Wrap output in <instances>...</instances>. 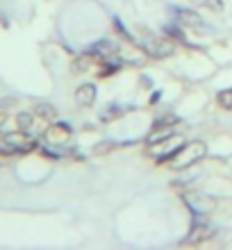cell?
<instances>
[{
  "label": "cell",
  "instance_id": "obj_1",
  "mask_svg": "<svg viewBox=\"0 0 232 250\" xmlns=\"http://www.w3.org/2000/svg\"><path fill=\"white\" fill-rule=\"evenodd\" d=\"M207 155V146L205 141H189L175 152V157L171 162V168L173 171H185V168H191L193 164H198L200 159H205Z\"/></svg>",
  "mask_w": 232,
  "mask_h": 250
},
{
  "label": "cell",
  "instance_id": "obj_2",
  "mask_svg": "<svg viewBox=\"0 0 232 250\" xmlns=\"http://www.w3.org/2000/svg\"><path fill=\"white\" fill-rule=\"evenodd\" d=\"M139 48L146 55L155 57V60H166V57H171V55L175 53V46H173V41L169 39L166 34L164 37H157V34L148 32V30H144V37H141V41H139Z\"/></svg>",
  "mask_w": 232,
  "mask_h": 250
},
{
  "label": "cell",
  "instance_id": "obj_3",
  "mask_svg": "<svg viewBox=\"0 0 232 250\" xmlns=\"http://www.w3.org/2000/svg\"><path fill=\"white\" fill-rule=\"evenodd\" d=\"M37 148V141H34L25 130H16L9 132L0 139V152L2 155H14V152H30Z\"/></svg>",
  "mask_w": 232,
  "mask_h": 250
},
{
  "label": "cell",
  "instance_id": "obj_4",
  "mask_svg": "<svg viewBox=\"0 0 232 250\" xmlns=\"http://www.w3.org/2000/svg\"><path fill=\"white\" fill-rule=\"evenodd\" d=\"M182 146H185L182 144V139H178L175 134H171V137H166L164 141L150 146V152L157 157V164H162V162H169V159L175 157V152H178Z\"/></svg>",
  "mask_w": 232,
  "mask_h": 250
},
{
  "label": "cell",
  "instance_id": "obj_5",
  "mask_svg": "<svg viewBox=\"0 0 232 250\" xmlns=\"http://www.w3.org/2000/svg\"><path fill=\"white\" fill-rule=\"evenodd\" d=\"M71 137H73V127L68 123H64V121L50 123V127L43 132V141L50 146H64L71 141Z\"/></svg>",
  "mask_w": 232,
  "mask_h": 250
},
{
  "label": "cell",
  "instance_id": "obj_6",
  "mask_svg": "<svg viewBox=\"0 0 232 250\" xmlns=\"http://www.w3.org/2000/svg\"><path fill=\"white\" fill-rule=\"evenodd\" d=\"M86 53H91L93 57H100V60H114V57L119 55V46L109 39H100V41H96Z\"/></svg>",
  "mask_w": 232,
  "mask_h": 250
},
{
  "label": "cell",
  "instance_id": "obj_7",
  "mask_svg": "<svg viewBox=\"0 0 232 250\" xmlns=\"http://www.w3.org/2000/svg\"><path fill=\"white\" fill-rule=\"evenodd\" d=\"M214 237V228H210L207 223H193L191 230H189V234H187L185 244H203V241H207V239Z\"/></svg>",
  "mask_w": 232,
  "mask_h": 250
},
{
  "label": "cell",
  "instance_id": "obj_8",
  "mask_svg": "<svg viewBox=\"0 0 232 250\" xmlns=\"http://www.w3.org/2000/svg\"><path fill=\"white\" fill-rule=\"evenodd\" d=\"M96 98H98V89H96V84H91V82L80 84L78 89H75V103H78L80 107H91L93 103H96Z\"/></svg>",
  "mask_w": 232,
  "mask_h": 250
},
{
  "label": "cell",
  "instance_id": "obj_9",
  "mask_svg": "<svg viewBox=\"0 0 232 250\" xmlns=\"http://www.w3.org/2000/svg\"><path fill=\"white\" fill-rule=\"evenodd\" d=\"M175 19H178L180 25H185V27H205L200 14L191 12V9H175Z\"/></svg>",
  "mask_w": 232,
  "mask_h": 250
},
{
  "label": "cell",
  "instance_id": "obj_10",
  "mask_svg": "<svg viewBox=\"0 0 232 250\" xmlns=\"http://www.w3.org/2000/svg\"><path fill=\"white\" fill-rule=\"evenodd\" d=\"M187 205L191 207L193 214H205V211L212 209V200L207 196H198V193H191V196H187Z\"/></svg>",
  "mask_w": 232,
  "mask_h": 250
},
{
  "label": "cell",
  "instance_id": "obj_11",
  "mask_svg": "<svg viewBox=\"0 0 232 250\" xmlns=\"http://www.w3.org/2000/svg\"><path fill=\"white\" fill-rule=\"evenodd\" d=\"M91 60H93V55L91 53H84L82 57H75L73 64H71V68H73V73H84L89 66H91Z\"/></svg>",
  "mask_w": 232,
  "mask_h": 250
},
{
  "label": "cell",
  "instance_id": "obj_12",
  "mask_svg": "<svg viewBox=\"0 0 232 250\" xmlns=\"http://www.w3.org/2000/svg\"><path fill=\"white\" fill-rule=\"evenodd\" d=\"M16 125H19V130H30L34 125V114H30V112H21L19 116H16Z\"/></svg>",
  "mask_w": 232,
  "mask_h": 250
},
{
  "label": "cell",
  "instance_id": "obj_13",
  "mask_svg": "<svg viewBox=\"0 0 232 250\" xmlns=\"http://www.w3.org/2000/svg\"><path fill=\"white\" fill-rule=\"evenodd\" d=\"M34 114H37V116H41V119H46V121H53L55 116H57L55 107L53 105H46V103H43V105H37V107H34Z\"/></svg>",
  "mask_w": 232,
  "mask_h": 250
},
{
  "label": "cell",
  "instance_id": "obj_14",
  "mask_svg": "<svg viewBox=\"0 0 232 250\" xmlns=\"http://www.w3.org/2000/svg\"><path fill=\"white\" fill-rule=\"evenodd\" d=\"M196 7H207L212 12H223V0H191Z\"/></svg>",
  "mask_w": 232,
  "mask_h": 250
},
{
  "label": "cell",
  "instance_id": "obj_15",
  "mask_svg": "<svg viewBox=\"0 0 232 250\" xmlns=\"http://www.w3.org/2000/svg\"><path fill=\"white\" fill-rule=\"evenodd\" d=\"M216 100H219V105L223 107V109H232V86L216 93Z\"/></svg>",
  "mask_w": 232,
  "mask_h": 250
},
{
  "label": "cell",
  "instance_id": "obj_16",
  "mask_svg": "<svg viewBox=\"0 0 232 250\" xmlns=\"http://www.w3.org/2000/svg\"><path fill=\"white\" fill-rule=\"evenodd\" d=\"M121 114H123V107H119V105H109L107 109H103L100 119H103V121H112V119H116V116H121Z\"/></svg>",
  "mask_w": 232,
  "mask_h": 250
},
{
  "label": "cell",
  "instance_id": "obj_17",
  "mask_svg": "<svg viewBox=\"0 0 232 250\" xmlns=\"http://www.w3.org/2000/svg\"><path fill=\"white\" fill-rule=\"evenodd\" d=\"M164 34H166V37H169V39H178L180 41V43H185V34H182V32H180V27H173V25H166L164 27Z\"/></svg>",
  "mask_w": 232,
  "mask_h": 250
},
{
  "label": "cell",
  "instance_id": "obj_18",
  "mask_svg": "<svg viewBox=\"0 0 232 250\" xmlns=\"http://www.w3.org/2000/svg\"><path fill=\"white\" fill-rule=\"evenodd\" d=\"M119 68H121L119 62H114V64H105V71H100V75H103V78H107V75H114V73L119 71Z\"/></svg>",
  "mask_w": 232,
  "mask_h": 250
},
{
  "label": "cell",
  "instance_id": "obj_19",
  "mask_svg": "<svg viewBox=\"0 0 232 250\" xmlns=\"http://www.w3.org/2000/svg\"><path fill=\"white\" fill-rule=\"evenodd\" d=\"M112 148H114V144H112V141H107V144H98V146H96V150H93V152H96V155H103V152H109Z\"/></svg>",
  "mask_w": 232,
  "mask_h": 250
},
{
  "label": "cell",
  "instance_id": "obj_20",
  "mask_svg": "<svg viewBox=\"0 0 232 250\" xmlns=\"http://www.w3.org/2000/svg\"><path fill=\"white\" fill-rule=\"evenodd\" d=\"M112 23H114V27L119 30V34H121V37H126V39H132V37H130V32H127V30H126V27H123V25H121V21H119V19H114Z\"/></svg>",
  "mask_w": 232,
  "mask_h": 250
},
{
  "label": "cell",
  "instance_id": "obj_21",
  "mask_svg": "<svg viewBox=\"0 0 232 250\" xmlns=\"http://www.w3.org/2000/svg\"><path fill=\"white\" fill-rule=\"evenodd\" d=\"M5 121H7L5 112H0V130H2V125H5Z\"/></svg>",
  "mask_w": 232,
  "mask_h": 250
}]
</instances>
